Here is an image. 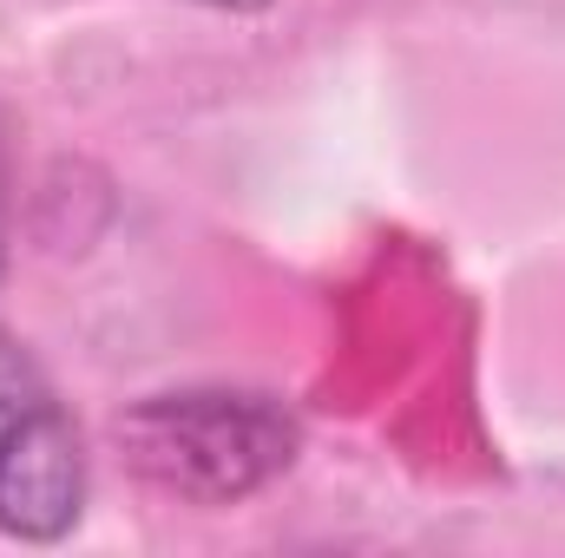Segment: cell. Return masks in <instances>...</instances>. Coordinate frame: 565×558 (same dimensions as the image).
Masks as SVG:
<instances>
[{
	"mask_svg": "<svg viewBox=\"0 0 565 558\" xmlns=\"http://www.w3.org/2000/svg\"><path fill=\"white\" fill-rule=\"evenodd\" d=\"M113 433L126 466L178 506H237L296 460V420L250 388L145 395Z\"/></svg>",
	"mask_w": 565,
	"mask_h": 558,
	"instance_id": "obj_1",
	"label": "cell"
},
{
	"mask_svg": "<svg viewBox=\"0 0 565 558\" xmlns=\"http://www.w3.org/2000/svg\"><path fill=\"white\" fill-rule=\"evenodd\" d=\"M79 506H86V447L66 408L53 401L0 447V533L53 546L79 526Z\"/></svg>",
	"mask_w": 565,
	"mask_h": 558,
	"instance_id": "obj_2",
	"label": "cell"
},
{
	"mask_svg": "<svg viewBox=\"0 0 565 558\" xmlns=\"http://www.w3.org/2000/svg\"><path fill=\"white\" fill-rule=\"evenodd\" d=\"M46 408H53V388H46L40 362H33L13 335H0V447H7L26 420H40Z\"/></svg>",
	"mask_w": 565,
	"mask_h": 558,
	"instance_id": "obj_3",
	"label": "cell"
},
{
	"mask_svg": "<svg viewBox=\"0 0 565 558\" xmlns=\"http://www.w3.org/2000/svg\"><path fill=\"white\" fill-rule=\"evenodd\" d=\"M198 7H217V13H264L270 0H198Z\"/></svg>",
	"mask_w": 565,
	"mask_h": 558,
	"instance_id": "obj_4",
	"label": "cell"
},
{
	"mask_svg": "<svg viewBox=\"0 0 565 558\" xmlns=\"http://www.w3.org/2000/svg\"><path fill=\"white\" fill-rule=\"evenodd\" d=\"M0 264H7V237H0Z\"/></svg>",
	"mask_w": 565,
	"mask_h": 558,
	"instance_id": "obj_5",
	"label": "cell"
}]
</instances>
